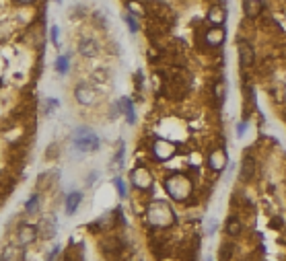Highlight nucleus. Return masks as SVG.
<instances>
[{"label": "nucleus", "instance_id": "1", "mask_svg": "<svg viewBox=\"0 0 286 261\" xmlns=\"http://www.w3.org/2000/svg\"><path fill=\"white\" fill-rule=\"evenodd\" d=\"M146 218H148V222H151L153 226L157 228H167L175 222V214L173 210L167 206V202H153L151 206H148V212H146Z\"/></svg>", "mask_w": 286, "mask_h": 261}, {"label": "nucleus", "instance_id": "2", "mask_svg": "<svg viewBox=\"0 0 286 261\" xmlns=\"http://www.w3.org/2000/svg\"><path fill=\"white\" fill-rule=\"evenodd\" d=\"M165 189H167V194H169L171 200L183 202V200H187L189 196H192L194 185H192V181H189L185 175L177 173V175H171V177L165 179Z\"/></svg>", "mask_w": 286, "mask_h": 261}, {"label": "nucleus", "instance_id": "3", "mask_svg": "<svg viewBox=\"0 0 286 261\" xmlns=\"http://www.w3.org/2000/svg\"><path fill=\"white\" fill-rule=\"evenodd\" d=\"M72 144H74L76 150H83V153H93V150L99 148V138H97V134H93V130L78 128L72 134Z\"/></svg>", "mask_w": 286, "mask_h": 261}, {"label": "nucleus", "instance_id": "4", "mask_svg": "<svg viewBox=\"0 0 286 261\" xmlns=\"http://www.w3.org/2000/svg\"><path fill=\"white\" fill-rule=\"evenodd\" d=\"M130 179H132V185L140 187V189H146L153 185V175L146 167H136L132 173H130Z\"/></svg>", "mask_w": 286, "mask_h": 261}, {"label": "nucleus", "instance_id": "5", "mask_svg": "<svg viewBox=\"0 0 286 261\" xmlns=\"http://www.w3.org/2000/svg\"><path fill=\"white\" fill-rule=\"evenodd\" d=\"M74 97L80 105H95L97 103V91L89 85H78L74 91Z\"/></svg>", "mask_w": 286, "mask_h": 261}, {"label": "nucleus", "instance_id": "6", "mask_svg": "<svg viewBox=\"0 0 286 261\" xmlns=\"http://www.w3.org/2000/svg\"><path fill=\"white\" fill-rule=\"evenodd\" d=\"M153 155H155V158H159V160H167V158H171V157L175 155V144L159 138V140H155V144H153Z\"/></svg>", "mask_w": 286, "mask_h": 261}, {"label": "nucleus", "instance_id": "7", "mask_svg": "<svg viewBox=\"0 0 286 261\" xmlns=\"http://www.w3.org/2000/svg\"><path fill=\"white\" fill-rule=\"evenodd\" d=\"M37 237H39V230H37L35 226H31V224H21L19 230H17V241H19V245H23V247L35 243Z\"/></svg>", "mask_w": 286, "mask_h": 261}, {"label": "nucleus", "instance_id": "8", "mask_svg": "<svg viewBox=\"0 0 286 261\" xmlns=\"http://www.w3.org/2000/svg\"><path fill=\"white\" fill-rule=\"evenodd\" d=\"M204 39H206V46L216 48V46H221V44H223V39H225V31L221 29V27H212V29H208V31H206Z\"/></svg>", "mask_w": 286, "mask_h": 261}, {"label": "nucleus", "instance_id": "9", "mask_svg": "<svg viewBox=\"0 0 286 261\" xmlns=\"http://www.w3.org/2000/svg\"><path fill=\"white\" fill-rule=\"evenodd\" d=\"M208 164L214 169V171H223L227 167V155H225V150H214V153L210 155L208 158Z\"/></svg>", "mask_w": 286, "mask_h": 261}, {"label": "nucleus", "instance_id": "10", "mask_svg": "<svg viewBox=\"0 0 286 261\" xmlns=\"http://www.w3.org/2000/svg\"><path fill=\"white\" fill-rule=\"evenodd\" d=\"M78 52L83 53V56H87V58H93V56H97L99 46H97V41H93V39H83V41H80V46H78Z\"/></svg>", "mask_w": 286, "mask_h": 261}, {"label": "nucleus", "instance_id": "11", "mask_svg": "<svg viewBox=\"0 0 286 261\" xmlns=\"http://www.w3.org/2000/svg\"><path fill=\"white\" fill-rule=\"evenodd\" d=\"M239 60L243 68H249L253 64V50L247 44H239Z\"/></svg>", "mask_w": 286, "mask_h": 261}, {"label": "nucleus", "instance_id": "12", "mask_svg": "<svg viewBox=\"0 0 286 261\" xmlns=\"http://www.w3.org/2000/svg\"><path fill=\"white\" fill-rule=\"evenodd\" d=\"M80 202H83V196H80L78 191H72V194H68V198H66V212H68V214H74L76 208L80 206Z\"/></svg>", "mask_w": 286, "mask_h": 261}, {"label": "nucleus", "instance_id": "13", "mask_svg": "<svg viewBox=\"0 0 286 261\" xmlns=\"http://www.w3.org/2000/svg\"><path fill=\"white\" fill-rule=\"evenodd\" d=\"M117 109H119V111H124V113H126L128 123H134L136 113H134V105H132L130 99H119V101H117Z\"/></svg>", "mask_w": 286, "mask_h": 261}, {"label": "nucleus", "instance_id": "14", "mask_svg": "<svg viewBox=\"0 0 286 261\" xmlns=\"http://www.w3.org/2000/svg\"><path fill=\"white\" fill-rule=\"evenodd\" d=\"M243 10H245V15H247L249 19H255L257 15H260L262 6H260L257 0H243Z\"/></svg>", "mask_w": 286, "mask_h": 261}, {"label": "nucleus", "instance_id": "15", "mask_svg": "<svg viewBox=\"0 0 286 261\" xmlns=\"http://www.w3.org/2000/svg\"><path fill=\"white\" fill-rule=\"evenodd\" d=\"M37 230H39V232H44V237H46V239L54 237V235H56V220H54V218H46V220L42 222V226H39Z\"/></svg>", "mask_w": 286, "mask_h": 261}, {"label": "nucleus", "instance_id": "16", "mask_svg": "<svg viewBox=\"0 0 286 261\" xmlns=\"http://www.w3.org/2000/svg\"><path fill=\"white\" fill-rule=\"evenodd\" d=\"M208 21L214 23V25H223V21H225V8L223 6H212L210 12H208Z\"/></svg>", "mask_w": 286, "mask_h": 261}, {"label": "nucleus", "instance_id": "17", "mask_svg": "<svg viewBox=\"0 0 286 261\" xmlns=\"http://www.w3.org/2000/svg\"><path fill=\"white\" fill-rule=\"evenodd\" d=\"M25 212L31 214V216L39 212V198H37V196H31L29 200H27V204H25Z\"/></svg>", "mask_w": 286, "mask_h": 261}, {"label": "nucleus", "instance_id": "18", "mask_svg": "<svg viewBox=\"0 0 286 261\" xmlns=\"http://www.w3.org/2000/svg\"><path fill=\"white\" fill-rule=\"evenodd\" d=\"M54 66H56V70H58L60 74H66V72H68V66H70V60H68V56H60Z\"/></svg>", "mask_w": 286, "mask_h": 261}, {"label": "nucleus", "instance_id": "19", "mask_svg": "<svg viewBox=\"0 0 286 261\" xmlns=\"http://www.w3.org/2000/svg\"><path fill=\"white\" fill-rule=\"evenodd\" d=\"M227 232H229V235H239V232H241V222L237 220V218H230V220H229Z\"/></svg>", "mask_w": 286, "mask_h": 261}, {"label": "nucleus", "instance_id": "20", "mask_svg": "<svg viewBox=\"0 0 286 261\" xmlns=\"http://www.w3.org/2000/svg\"><path fill=\"white\" fill-rule=\"evenodd\" d=\"M214 95H216V103H223V99H225V85L223 82H219V85L214 87Z\"/></svg>", "mask_w": 286, "mask_h": 261}, {"label": "nucleus", "instance_id": "21", "mask_svg": "<svg viewBox=\"0 0 286 261\" xmlns=\"http://www.w3.org/2000/svg\"><path fill=\"white\" fill-rule=\"evenodd\" d=\"M124 21H126V25H128L130 33H136V31H138V23L134 21V17H132V15H126V17H124Z\"/></svg>", "mask_w": 286, "mask_h": 261}, {"label": "nucleus", "instance_id": "22", "mask_svg": "<svg viewBox=\"0 0 286 261\" xmlns=\"http://www.w3.org/2000/svg\"><path fill=\"white\" fill-rule=\"evenodd\" d=\"M253 175V160L245 158V169H243V177H251Z\"/></svg>", "mask_w": 286, "mask_h": 261}, {"label": "nucleus", "instance_id": "23", "mask_svg": "<svg viewBox=\"0 0 286 261\" xmlns=\"http://www.w3.org/2000/svg\"><path fill=\"white\" fill-rule=\"evenodd\" d=\"M128 8H130L132 12H136V15H138V17H142V15H144V8H142L138 2H130V4H128Z\"/></svg>", "mask_w": 286, "mask_h": 261}, {"label": "nucleus", "instance_id": "24", "mask_svg": "<svg viewBox=\"0 0 286 261\" xmlns=\"http://www.w3.org/2000/svg\"><path fill=\"white\" fill-rule=\"evenodd\" d=\"M114 183H115V187H117V191H119V196L124 198V196H126V187H124V181H121V179H115Z\"/></svg>", "mask_w": 286, "mask_h": 261}, {"label": "nucleus", "instance_id": "25", "mask_svg": "<svg viewBox=\"0 0 286 261\" xmlns=\"http://www.w3.org/2000/svg\"><path fill=\"white\" fill-rule=\"evenodd\" d=\"M56 107H58V101H56V99H48V107H46V111H48V113L54 111Z\"/></svg>", "mask_w": 286, "mask_h": 261}, {"label": "nucleus", "instance_id": "26", "mask_svg": "<svg viewBox=\"0 0 286 261\" xmlns=\"http://www.w3.org/2000/svg\"><path fill=\"white\" fill-rule=\"evenodd\" d=\"M52 41H54V44H56V46L60 44V41H58V27H56V25L52 27Z\"/></svg>", "mask_w": 286, "mask_h": 261}, {"label": "nucleus", "instance_id": "27", "mask_svg": "<svg viewBox=\"0 0 286 261\" xmlns=\"http://www.w3.org/2000/svg\"><path fill=\"white\" fill-rule=\"evenodd\" d=\"M17 4H33V2H37V0H15Z\"/></svg>", "mask_w": 286, "mask_h": 261}]
</instances>
